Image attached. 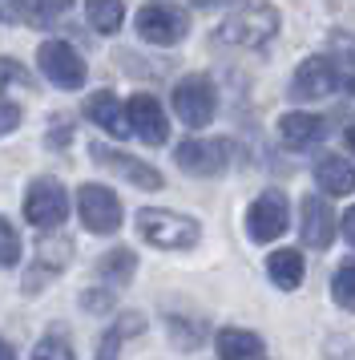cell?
<instances>
[{"mask_svg":"<svg viewBox=\"0 0 355 360\" xmlns=\"http://www.w3.org/2000/svg\"><path fill=\"white\" fill-rule=\"evenodd\" d=\"M97 360H121V332H117V328H109V332L101 336V344H97Z\"/></svg>","mask_w":355,"mask_h":360,"instance_id":"27","label":"cell"},{"mask_svg":"<svg viewBox=\"0 0 355 360\" xmlns=\"http://www.w3.org/2000/svg\"><path fill=\"white\" fill-rule=\"evenodd\" d=\"M126 130L138 134L145 146H161L170 138V122H166V110L158 105L154 94H133L129 98V114H126Z\"/></svg>","mask_w":355,"mask_h":360,"instance_id":"11","label":"cell"},{"mask_svg":"<svg viewBox=\"0 0 355 360\" xmlns=\"http://www.w3.org/2000/svg\"><path fill=\"white\" fill-rule=\"evenodd\" d=\"M339 227H343V235H347V243L355 247V207L347 214H343V219H339Z\"/></svg>","mask_w":355,"mask_h":360,"instance_id":"33","label":"cell"},{"mask_svg":"<svg viewBox=\"0 0 355 360\" xmlns=\"http://www.w3.org/2000/svg\"><path fill=\"white\" fill-rule=\"evenodd\" d=\"M81 304H85L89 311H105L113 304V292H105V288H101V292H85L81 295Z\"/></svg>","mask_w":355,"mask_h":360,"instance_id":"31","label":"cell"},{"mask_svg":"<svg viewBox=\"0 0 355 360\" xmlns=\"http://www.w3.org/2000/svg\"><path fill=\"white\" fill-rule=\"evenodd\" d=\"M138 271V255L129 251V247H113L105 251L101 259H97V279H101V288L113 292V288H126L129 279Z\"/></svg>","mask_w":355,"mask_h":360,"instance_id":"17","label":"cell"},{"mask_svg":"<svg viewBox=\"0 0 355 360\" xmlns=\"http://www.w3.org/2000/svg\"><path fill=\"white\" fill-rule=\"evenodd\" d=\"M69 8L65 4H25V20H32V25H41V29H48V25H57V20L65 17Z\"/></svg>","mask_w":355,"mask_h":360,"instance_id":"26","label":"cell"},{"mask_svg":"<svg viewBox=\"0 0 355 360\" xmlns=\"http://www.w3.org/2000/svg\"><path fill=\"white\" fill-rule=\"evenodd\" d=\"M25 219L41 231L61 227L69 219V191L57 179H32L25 191Z\"/></svg>","mask_w":355,"mask_h":360,"instance_id":"4","label":"cell"},{"mask_svg":"<svg viewBox=\"0 0 355 360\" xmlns=\"http://www.w3.org/2000/svg\"><path fill=\"white\" fill-rule=\"evenodd\" d=\"M36 69L57 89H81L85 85V61H81V53L69 41H45L36 49Z\"/></svg>","mask_w":355,"mask_h":360,"instance_id":"7","label":"cell"},{"mask_svg":"<svg viewBox=\"0 0 355 360\" xmlns=\"http://www.w3.org/2000/svg\"><path fill=\"white\" fill-rule=\"evenodd\" d=\"M166 328H170V340L178 344V348H186V352H194L198 344H202V336H206V328H202V320H186V316H166Z\"/></svg>","mask_w":355,"mask_h":360,"instance_id":"22","label":"cell"},{"mask_svg":"<svg viewBox=\"0 0 355 360\" xmlns=\"http://www.w3.org/2000/svg\"><path fill=\"white\" fill-rule=\"evenodd\" d=\"M69 255H73L69 235H45V239L36 243V259H41L45 271H61V267H69Z\"/></svg>","mask_w":355,"mask_h":360,"instance_id":"21","label":"cell"},{"mask_svg":"<svg viewBox=\"0 0 355 360\" xmlns=\"http://www.w3.org/2000/svg\"><path fill=\"white\" fill-rule=\"evenodd\" d=\"M138 235L145 243L161 247V251H190L202 239V227L190 214L166 211V207H145V211H138Z\"/></svg>","mask_w":355,"mask_h":360,"instance_id":"1","label":"cell"},{"mask_svg":"<svg viewBox=\"0 0 355 360\" xmlns=\"http://www.w3.org/2000/svg\"><path fill=\"white\" fill-rule=\"evenodd\" d=\"M32 360H77V356H73V348H69L65 336H45L32 348Z\"/></svg>","mask_w":355,"mask_h":360,"instance_id":"25","label":"cell"},{"mask_svg":"<svg viewBox=\"0 0 355 360\" xmlns=\"http://www.w3.org/2000/svg\"><path fill=\"white\" fill-rule=\"evenodd\" d=\"M290 227V211H287V195L283 191H262L246 211V235L255 243H274L283 231Z\"/></svg>","mask_w":355,"mask_h":360,"instance_id":"8","label":"cell"},{"mask_svg":"<svg viewBox=\"0 0 355 360\" xmlns=\"http://www.w3.org/2000/svg\"><path fill=\"white\" fill-rule=\"evenodd\" d=\"M89 154H93L97 162L105 166V170H113V174H121L126 182H133V186H142V191H161V170H154L149 162H142V158H133V154H121V150L105 146V142H93L89 146Z\"/></svg>","mask_w":355,"mask_h":360,"instance_id":"12","label":"cell"},{"mask_svg":"<svg viewBox=\"0 0 355 360\" xmlns=\"http://www.w3.org/2000/svg\"><path fill=\"white\" fill-rule=\"evenodd\" d=\"M85 114L93 117L101 130L117 134V138H121V134H129L126 126H121V101H117V94H113V89H97V94H89V98H85Z\"/></svg>","mask_w":355,"mask_h":360,"instance_id":"19","label":"cell"},{"mask_svg":"<svg viewBox=\"0 0 355 360\" xmlns=\"http://www.w3.org/2000/svg\"><path fill=\"white\" fill-rule=\"evenodd\" d=\"M20 263V235L16 227L0 214V267H16Z\"/></svg>","mask_w":355,"mask_h":360,"instance_id":"24","label":"cell"},{"mask_svg":"<svg viewBox=\"0 0 355 360\" xmlns=\"http://www.w3.org/2000/svg\"><path fill=\"white\" fill-rule=\"evenodd\" d=\"M331 300H335L339 308L355 311V259L343 263L335 271V279H331Z\"/></svg>","mask_w":355,"mask_h":360,"instance_id":"23","label":"cell"},{"mask_svg":"<svg viewBox=\"0 0 355 360\" xmlns=\"http://www.w3.org/2000/svg\"><path fill=\"white\" fill-rule=\"evenodd\" d=\"M339 89V77H335V61L331 57H307L303 65L295 69L290 77V101H319V98H331Z\"/></svg>","mask_w":355,"mask_h":360,"instance_id":"9","label":"cell"},{"mask_svg":"<svg viewBox=\"0 0 355 360\" xmlns=\"http://www.w3.org/2000/svg\"><path fill=\"white\" fill-rule=\"evenodd\" d=\"M85 17L93 25L101 37H109L121 29V20H126V4H117V0H89L85 4Z\"/></svg>","mask_w":355,"mask_h":360,"instance_id":"20","label":"cell"},{"mask_svg":"<svg viewBox=\"0 0 355 360\" xmlns=\"http://www.w3.org/2000/svg\"><path fill=\"white\" fill-rule=\"evenodd\" d=\"M77 211L85 231H93V235H113L121 227V198L101 182H85L77 191Z\"/></svg>","mask_w":355,"mask_h":360,"instance_id":"6","label":"cell"},{"mask_svg":"<svg viewBox=\"0 0 355 360\" xmlns=\"http://www.w3.org/2000/svg\"><path fill=\"white\" fill-rule=\"evenodd\" d=\"M214 110H218V94H214V82L206 73H190L174 85V114L190 126V130H202L214 122Z\"/></svg>","mask_w":355,"mask_h":360,"instance_id":"3","label":"cell"},{"mask_svg":"<svg viewBox=\"0 0 355 360\" xmlns=\"http://www.w3.org/2000/svg\"><path fill=\"white\" fill-rule=\"evenodd\" d=\"M178 166L194 174V179H214L226 170V142H202V138H186L174 150Z\"/></svg>","mask_w":355,"mask_h":360,"instance_id":"13","label":"cell"},{"mask_svg":"<svg viewBox=\"0 0 355 360\" xmlns=\"http://www.w3.org/2000/svg\"><path fill=\"white\" fill-rule=\"evenodd\" d=\"M315 182L323 195H351L355 191V166L339 154H319L315 158Z\"/></svg>","mask_w":355,"mask_h":360,"instance_id":"15","label":"cell"},{"mask_svg":"<svg viewBox=\"0 0 355 360\" xmlns=\"http://www.w3.org/2000/svg\"><path fill=\"white\" fill-rule=\"evenodd\" d=\"M267 276H271L274 288L295 292V288L303 283V251H295V247L271 251V255H267Z\"/></svg>","mask_w":355,"mask_h":360,"instance_id":"18","label":"cell"},{"mask_svg":"<svg viewBox=\"0 0 355 360\" xmlns=\"http://www.w3.org/2000/svg\"><path fill=\"white\" fill-rule=\"evenodd\" d=\"M323 134H327V122L315 114H283V122H279V138H283V146L290 150H307V146H315Z\"/></svg>","mask_w":355,"mask_h":360,"instance_id":"16","label":"cell"},{"mask_svg":"<svg viewBox=\"0 0 355 360\" xmlns=\"http://www.w3.org/2000/svg\"><path fill=\"white\" fill-rule=\"evenodd\" d=\"M138 33L142 41L158 45V49H170L178 41H186L190 33V20L178 4H142L138 8Z\"/></svg>","mask_w":355,"mask_h":360,"instance_id":"5","label":"cell"},{"mask_svg":"<svg viewBox=\"0 0 355 360\" xmlns=\"http://www.w3.org/2000/svg\"><path fill=\"white\" fill-rule=\"evenodd\" d=\"M0 360H16V352H13V344L4 340V336H0Z\"/></svg>","mask_w":355,"mask_h":360,"instance_id":"34","label":"cell"},{"mask_svg":"<svg viewBox=\"0 0 355 360\" xmlns=\"http://www.w3.org/2000/svg\"><path fill=\"white\" fill-rule=\"evenodd\" d=\"M121 320H126V324L117 328V332H121V336H126V332H142V316H138V311H126V316H121Z\"/></svg>","mask_w":355,"mask_h":360,"instance_id":"32","label":"cell"},{"mask_svg":"<svg viewBox=\"0 0 355 360\" xmlns=\"http://www.w3.org/2000/svg\"><path fill=\"white\" fill-rule=\"evenodd\" d=\"M335 61V77H339V89L355 94V57H331Z\"/></svg>","mask_w":355,"mask_h":360,"instance_id":"28","label":"cell"},{"mask_svg":"<svg viewBox=\"0 0 355 360\" xmlns=\"http://www.w3.org/2000/svg\"><path fill=\"white\" fill-rule=\"evenodd\" d=\"M343 138H347V146H351V154H355V126H347V134H343Z\"/></svg>","mask_w":355,"mask_h":360,"instance_id":"35","label":"cell"},{"mask_svg":"<svg viewBox=\"0 0 355 360\" xmlns=\"http://www.w3.org/2000/svg\"><path fill=\"white\" fill-rule=\"evenodd\" d=\"M4 82H16V85H29V73L16 65V61H8V57H0V85Z\"/></svg>","mask_w":355,"mask_h":360,"instance_id":"30","label":"cell"},{"mask_svg":"<svg viewBox=\"0 0 355 360\" xmlns=\"http://www.w3.org/2000/svg\"><path fill=\"white\" fill-rule=\"evenodd\" d=\"M218 360H271L267 340L250 328H222L218 332Z\"/></svg>","mask_w":355,"mask_h":360,"instance_id":"14","label":"cell"},{"mask_svg":"<svg viewBox=\"0 0 355 360\" xmlns=\"http://www.w3.org/2000/svg\"><path fill=\"white\" fill-rule=\"evenodd\" d=\"M16 126H20V105L0 98V138H4V134H13Z\"/></svg>","mask_w":355,"mask_h":360,"instance_id":"29","label":"cell"},{"mask_svg":"<svg viewBox=\"0 0 355 360\" xmlns=\"http://www.w3.org/2000/svg\"><path fill=\"white\" fill-rule=\"evenodd\" d=\"M279 33V13L271 4H242L218 29L222 45H239V49H262L271 37Z\"/></svg>","mask_w":355,"mask_h":360,"instance_id":"2","label":"cell"},{"mask_svg":"<svg viewBox=\"0 0 355 360\" xmlns=\"http://www.w3.org/2000/svg\"><path fill=\"white\" fill-rule=\"evenodd\" d=\"M335 211H331V202L327 195H307L299 202V235H303L307 247H315V251H327V247L335 243Z\"/></svg>","mask_w":355,"mask_h":360,"instance_id":"10","label":"cell"}]
</instances>
